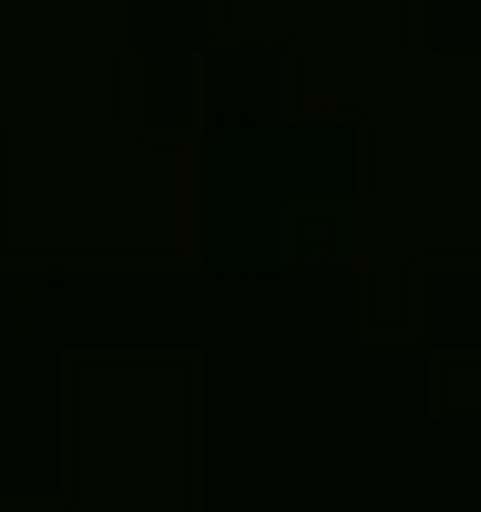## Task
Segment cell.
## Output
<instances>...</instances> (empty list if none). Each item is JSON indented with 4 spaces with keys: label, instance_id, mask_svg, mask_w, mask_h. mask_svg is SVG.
<instances>
[]
</instances>
